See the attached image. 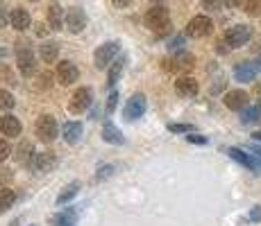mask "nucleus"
<instances>
[{
	"mask_svg": "<svg viewBox=\"0 0 261 226\" xmlns=\"http://www.w3.org/2000/svg\"><path fill=\"white\" fill-rule=\"evenodd\" d=\"M46 18H48L50 29H64V18H66V12L62 9V5H59L57 0H53V3L48 5Z\"/></svg>",
	"mask_w": 261,
	"mask_h": 226,
	"instance_id": "obj_14",
	"label": "nucleus"
},
{
	"mask_svg": "<svg viewBox=\"0 0 261 226\" xmlns=\"http://www.w3.org/2000/svg\"><path fill=\"white\" fill-rule=\"evenodd\" d=\"M193 61L195 59L191 57V54L177 52V57H175L173 61H166V70H182V73H187V70L193 68Z\"/></svg>",
	"mask_w": 261,
	"mask_h": 226,
	"instance_id": "obj_20",
	"label": "nucleus"
},
{
	"mask_svg": "<svg viewBox=\"0 0 261 226\" xmlns=\"http://www.w3.org/2000/svg\"><path fill=\"white\" fill-rule=\"evenodd\" d=\"M114 5H116V7H129V5H132V0H112Z\"/></svg>",
	"mask_w": 261,
	"mask_h": 226,
	"instance_id": "obj_41",
	"label": "nucleus"
},
{
	"mask_svg": "<svg viewBox=\"0 0 261 226\" xmlns=\"http://www.w3.org/2000/svg\"><path fill=\"white\" fill-rule=\"evenodd\" d=\"M55 163H57L55 154L41 152V154H34V156L28 160V168L37 174H43V172H50V168H55Z\"/></svg>",
	"mask_w": 261,
	"mask_h": 226,
	"instance_id": "obj_10",
	"label": "nucleus"
},
{
	"mask_svg": "<svg viewBox=\"0 0 261 226\" xmlns=\"http://www.w3.org/2000/svg\"><path fill=\"white\" fill-rule=\"evenodd\" d=\"M212 32H214V23L209 16H195V18H191L187 25V37H191V39H204Z\"/></svg>",
	"mask_w": 261,
	"mask_h": 226,
	"instance_id": "obj_4",
	"label": "nucleus"
},
{
	"mask_svg": "<svg viewBox=\"0 0 261 226\" xmlns=\"http://www.w3.org/2000/svg\"><path fill=\"white\" fill-rule=\"evenodd\" d=\"M75 222H77V215H75L73 208H68V210H64V213L50 217V224L53 226H75Z\"/></svg>",
	"mask_w": 261,
	"mask_h": 226,
	"instance_id": "obj_23",
	"label": "nucleus"
},
{
	"mask_svg": "<svg viewBox=\"0 0 261 226\" xmlns=\"http://www.w3.org/2000/svg\"><path fill=\"white\" fill-rule=\"evenodd\" d=\"M0 132L5 136H9V138H16V136H21L23 132V124L18 118H14V115H3L0 118Z\"/></svg>",
	"mask_w": 261,
	"mask_h": 226,
	"instance_id": "obj_18",
	"label": "nucleus"
},
{
	"mask_svg": "<svg viewBox=\"0 0 261 226\" xmlns=\"http://www.w3.org/2000/svg\"><path fill=\"white\" fill-rule=\"evenodd\" d=\"M252 140H259V143H261V132H254L252 134Z\"/></svg>",
	"mask_w": 261,
	"mask_h": 226,
	"instance_id": "obj_43",
	"label": "nucleus"
},
{
	"mask_svg": "<svg viewBox=\"0 0 261 226\" xmlns=\"http://www.w3.org/2000/svg\"><path fill=\"white\" fill-rule=\"evenodd\" d=\"M16 63H18L21 75H25V77H30V75L37 70V59H34L32 50H28V48H18L16 50Z\"/></svg>",
	"mask_w": 261,
	"mask_h": 226,
	"instance_id": "obj_12",
	"label": "nucleus"
},
{
	"mask_svg": "<svg viewBox=\"0 0 261 226\" xmlns=\"http://www.w3.org/2000/svg\"><path fill=\"white\" fill-rule=\"evenodd\" d=\"M152 3H164V0H152Z\"/></svg>",
	"mask_w": 261,
	"mask_h": 226,
	"instance_id": "obj_45",
	"label": "nucleus"
},
{
	"mask_svg": "<svg viewBox=\"0 0 261 226\" xmlns=\"http://www.w3.org/2000/svg\"><path fill=\"white\" fill-rule=\"evenodd\" d=\"M91 102H93V90L89 86H82V88L75 90L73 98L68 100V111L71 113H84L89 107H91Z\"/></svg>",
	"mask_w": 261,
	"mask_h": 226,
	"instance_id": "obj_3",
	"label": "nucleus"
},
{
	"mask_svg": "<svg viewBox=\"0 0 261 226\" xmlns=\"http://www.w3.org/2000/svg\"><path fill=\"white\" fill-rule=\"evenodd\" d=\"M102 140H105V143H109V145H123L125 143L120 129L114 122H109V120L102 124Z\"/></svg>",
	"mask_w": 261,
	"mask_h": 226,
	"instance_id": "obj_19",
	"label": "nucleus"
},
{
	"mask_svg": "<svg viewBox=\"0 0 261 226\" xmlns=\"http://www.w3.org/2000/svg\"><path fill=\"white\" fill-rule=\"evenodd\" d=\"M182 45H184V37H177V39H173V41H170V50H173V52H179V50H182Z\"/></svg>",
	"mask_w": 261,
	"mask_h": 226,
	"instance_id": "obj_37",
	"label": "nucleus"
},
{
	"mask_svg": "<svg viewBox=\"0 0 261 226\" xmlns=\"http://www.w3.org/2000/svg\"><path fill=\"white\" fill-rule=\"evenodd\" d=\"M254 93H257V98L261 100V82H257V86H254Z\"/></svg>",
	"mask_w": 261,
	"mask_h": 226,
	"instance_id": "obj_42",
	"label": "nucleus"
},
{
	"mask_svg": "<svg viewBox=\"0 0 261 226\" xmlns=\"http://www.w3.org/2000/svg\"><path fill=\"white\" fill-rule=\"evenodd\" d=\"M14 202H16V192L14 190H9V188L0 190V213H7L14 206Z\"/></svg>",
	"mask_w": 261,
	"mask_h": 226,
	"instance_id": "obj_26",
	"label": "nucleus"
},
{
	"mask_svg": "<svg viewBox=\"0 0 261 226\" xmlns=\"http://www.w3.org/2000/svg\"><path fill=\"white\" fill-rule=\"evenodd\" d=\"M30 23H32V18H30L28 9L23 7H16L9 12V25H12L14 29H18V32H23V29L30 27Z\"/></svg>",
	"mask_w": 261,
	"mask_h": 226,
	"instance_id": "obj_17",
	"label": "nucleus"
},
{
	"mask_svg": "<svg viewBox=\"0 0 261 226\" xmlns=\"http://www.w3.org/2000/svg\"><path fill=\"white\" fill-rule=\"evenodd\" d=\"M32 3H37V0H32Z\"/></svg>",
	"mask_w": 261,
	"mask_h": 226,
	"instance_id": "obj_46",
	"label": "nucleus"
},
{
	"mask_svg": "<svg viewBox=\"0 0 261 226\" xmlns=\"http://www.w3.org/2000/svg\"><path fill=\"white\" fill-rule=\"evenodd\" d=\"M77 190H80V181H73V183H68L66 188L62 190V195L57 197V206H64L66 202H71L75 195H77Z\"/></svg>",
	"mask_w": 261,
	"mask_h": 226,
	"instance_id": "obj_27",
	"label": "nucleus"
},
{
	"mask_svg": "<svg viewBox=\"0 0 261 226\" xmlns=\"http://www.w3.org/2000/svg\"><path fill=\"white\" fill-rule=\"evenodd\" d=\"M77 77H80V70L77 66H75L73 61H59V66H57V79H59V84H64V86H71V84L77 82Z\"/></svg>",
	"mask_w": 261,
	"mask_h": 226,
	"instance_id": "obj_13",
	"label": "nucleus"
},
{
	"mask_svg": "<svg viewBox=\"0 0 261 226\" xmlns=\"http://www.w3.org/2000/svg\"><path fill=\"white\" fill-rule=\"evenodd\" d=\"M87 23H89V21H87V14H84L80 7H68V9H66L64 27H66L71 34H80V32H84Z\"/></svg>",
	"mask_w": 261,
	"mask_h": 226,
	"instance_id": "obj_5",
	"label": "nucleus"
},
{
	"mask_svg": "<svg viewBox=\"0 0 261 226\" xmlns=\"http://www.w3.org/2000/svg\"><path fill=\"white\" fill-rule=\"evenodd\" d=\"M14 95L9 93V90L0 88V111H9V109H14Z\"/></svg>",
	"mask_w": 261,
	"mask_h": 226,
	"instance_id": "obj_28",
	"label": "nucleus"
},
{
	"mask_svg": "<svg viewBox=\"0 0 261 226\" xmlns=\"http://www.w3.org/2000/svg\"><path fill=\"white\" fill-rule=\"evenodd\" d=\"M112 172H114L112 165H105V168H100V170H98V179H107Z\"/></svg>",
	"mask_w": 261,
	"mask_h": 226,
	"instance_id": "obj_38",
	"label": "nucleus"
},
{
	"mask_svg": "<svg viewBox=\"0 0 261 226\" xmlns=\"http://www.w3.org/2000/svg\"><path fill=\"white\" fill-rule=\"evenodd\" d=\"M62 134H64V140H66L68 145L77 143L80 136H82V122H66Z\"/></svg>",
	"mask_w": 261,
	"mask_h": 226,
	"instance_id": "obj_24",
	"label": "nucleus"
},
{
	"mask_svg": "<svg viewBox=\"0 0 261 226\" xmlns=\"http://www.w3.org/2000/svg\"><path fill=\"white\" fill-rule=\"evenodd\" d=\"M57 134H59V127H57V120H55L53 115H41V118L37 120L39 140H43V143H53V140L57 138Z\"/></svg>",
	"mask_w": 261,
	"mask_h": 226,
	"instance_id": "obj_7",
	"label": "nucleus"
},
{
	"mask_svg": "<svg viewBox=\"0 0 261 226\" xmlns=\"http://www.w3.org/2000/svg\"><path fill=\"white\" fill-rule=\"evenodd\" d=\"M123 68H125V59H118V61L112 63V68H109V75H107V84L109 86H116V82L120 79V75H123Z\"/></svg>",
	"mask_w": 261,
	"mask_h": 226,
	"instance_id": "obj_25",
	"label": "nucleus"
},
{
	"mask_svg": "<svg viewBox=\"0 0 261 226\" xmlns=\"http://www.w3.org/2000/svg\"><path fill=\"white\" fill-rule=\"evenodd\" d=\"M225 0H202V7L209 9V12H218L220 7H223Z\"/></svg>",
	"mask_w": 261,
	"mask_h": 226,
	"instance_id": "obj_32",
	"label": "nucleus"
},
{
	"mask_svg": "<svg viewBox=\"0 0 261 226\" xmlns=\"http://www.w3.org/2000/svg\"><path fill=\"white\" fill-rule=\"evenodd\" d=\"M116 104H118V93L112 88V93H109V98H107V113H114Z\"/></svg>",
	"mask_w": 261,
	"mask_h": 226,
	"instance_id": "obj_33",
	"label": "nucleus"
},
{
	"mask_svg": "<svg viewBox=\"0 0 261 226\" xmlns=\"http://www.w3.org/2000/svg\"><path fill=\"white\" fill-rule=\"evenodd\" d=\"M198 88H200L198 82H195L193 77H189V75L177 77V82H175V90H177V95H182V98H195Z\"/></svg>",
	"mask_w": 261,
	"mask_h": 226,
	"instance_id": "obj_16",
	"label": "nucleus"
},
{
	"mask_svg": "<svg viewBox=\"0 0 261 226\" xmlns=\"http://www.w3.org/2000/svg\"><path fill=\"white\" fill-rule=\"evenodd\" d=\"M145 27L154 34H166L170 29V14L166 7L162 5H154L152 9H148L145 14Z\"/></svg>",
	"mask_w": 261,
	"mask_h": 226,
	"instance_id": "obj_1",
	"label": "nucleus"
},
{
	"mask_svg": "<svg viewBox=\"0 0 261 226\" xmlns=\"http://www.w3.org/2000/svg\"><path fill=\"white\" fill-rule=\"evenodd\" d=\"M248 16H261V0H248L243 9Z\"/></svg>",
	"mask_w": 261,
	"mask_h": 226,
	"instance_id": "obj_30",
	"label": "nucleus"
},
{
	"mask_svg": "<svg viewBox=\"0 0 261 226\" xmlns=\"http://www.w3.org/2000/svg\"><path fill=\"white\" fill-rule=\"evenodd\" d=\"M223 102H225V107H227L229 111H241V109L248 107L250 95L245 93V90H241V88H234V90H229V93H225Z\"/></svg>",
	"mask_w": 261,
	"mask_h": 226,
	"instance_id": "obj_11",
	"label": "nucleus"
},
{
	"mask_svg": "<svg viewBox=\"0 0 261 226\" xmlns=\"http://www.w3.org/2000/svg\"><path fill=\"white\" fill-rule=\"evenodd\" d=\"M57 54H59V45L55 41H43L39 45V57H41L43 63H53L57 59Z\"/></svg>",
	"mask_w": 261,
	"mask_h": 226,
	"instance_id": "obj_21",
	"label": "nucleus"
},
{
	"mask_svg": "<svg viewBox=\"0 0 261 226\" xmlns=\"http://www.w3.org/2000/svg\"><path fill=\"white\" fill-rule=\"evenodd\" d=\"M14 179V170L9 168H0V183H9Z\"/></svg>",
	"mask_w": 261,
	"mask_h": 226,
	"instance_id": "obj_35",
	"label": "nucleus"
},
{
	"mask_svg": "<svg viewBox=\"0 0 261 226\" xmlns=\"http://www.w3.org/2000/svg\"><path fill=\"white\" fill-rule=\"evenodd\" d=\"M145 109H148V102H145V95L143 93H134L132 98L127 100V104H125V118L127 120H139L141 115L145 113Z\"/></svg>",
	"mask_w": 261,
	"mask_h": 226,
	"instance_id": "obj_9",
	"label": "nucleus"
},
{
	"mask_svg": "<svg viewBox=\"0 0 261 226\" xmlns=\"http://www.w3.org/2000/svg\"><path fill=\"white\" fill-rule=\"evenodd\" d=\"M9 21V16H7V9H5V5H0V27H5Z\"/></svg>",
	"mask_w": 261,
	"mask_h": 226,
	"instance_id": "obj_40",
	"label": "nucleus"
},
{
	"mask_svg": "<svg viewBox=\"0 0 261 226\" xmlns=\"http://www.w3.org/2000/svg\"><path fill=\"white\" fill-rule=\"evenodd\" d=\"M187 140H189V143H193V145H207V143H209L204 136H198L195 132H191V134L187 136Z\"/></svg>",
	"mask_w": 261,
	"mask_h": 226,
	"instance_id": "obj_34",
	"label": "nucleus"
},
{
	"mask_svg": "<svg viewBox=\"0 0 261 226\" xmlns=\"http://www.w3.org/2000/svg\"><path fill=\"white\" fill-rule=\"evenodd\" d=\"M9 156H12V147H9L7 140L0 138V163H5V160H7Z\"/></svg>",
	"mask_w": 261,
	"mask_h": 226,
	"instance_id": "obj_31",
	"label": "nucleus"
},
{
	"mask_svg": "<svg viewBox=\"0 0 261 226\" xmlns=\"http://www.w3.org/2000/svg\"><path fill=\"white\" fill-rule=\"evenodd\" d=\"M168 132H170V134H191V132H195V127H193V124L170 122V124H168Z\"/></svg>",
	"mask_w": 261,
	"mask_h": 226,
	"instance_id": "obj_29",
	"label": "nucleus"
},
{
	"mask_svg": "<svg viewBox=\"0 0 261 226\" xmlns=\"http://www.w3.org/2000/svg\"><path fill=\"white\" fill-rule=\"evenodd\" d=\"M118 54V43L116 41H109V43H102L98 50L93 52V63L98 70H105V66L114 61V57Z\"/></svg>",
	"mask_w": 261,
	"mask_h": 226,
	"instance_id": "obj_6",
	"label": "nucleus"
},
{
	"mask_svg": "<svg viewBox=\"0 0 261 226\" xmlns=\"http://www.w3.org/2000/svg\"><path fill=\"white\" fill-rule=\"evenodd\" d=\"M245 3H248V0H225V5H227V7H232V9L245 7Z\"/></svg>",
	"mask_w": 261,
	"mask_h": 226,
	"instance_id": "obj_39",
	"label": "nucleus"
},
{
	"mask_svg": "<svg viewBox=\"0 0 261 226\" xmlns=\"http://www.w3.org/2000/svg\"><path fill=\"white\" fill-rule=\"evenodd\" d=\"M250 37H252V29H250V25H232V27L225 29V37L223 41L229 45V48H241V45H245L250 41Z\"/></svg>",
	"mask_w": 261,
	"mask_h": 226,
	"instance_id": "obj_2",
	"label": "nucleus"
},
{
	"mask_svg": "<svg viewBox=\"0 0 261 226\" xmlns=\"http://www.w3.org/2000/svg\"><path fill=\"white\" fill-rule=\"evenodd\" d=\"M257 73H259L257 61H243L234 68V77H237V82H254Z\"/></svg>",
	"mask_w": 261,
	"mask_h": 226,
	"instance_id": "obj_15",
	"label": "nucleus"
},
{
	"mask_svg": "<svg viewBox=\"0 0 261 226\" xmlns=\"http://www.w3.org/2000/svg\"><path fill=\"white\" fill-rule=\"evenodd\" d=\"M261 120V104H248L245 109H241V122L243 124H254Z\"/></svg>",
	"mask_w": 261,
	"mask_h": 226,
	"instance_id": "obj_22",
	"label": "nucleus"
},
{
	"mask_svg": "<svg viewBox=\"0 0 261 226\" xmlns=\"http://www.w3.org/2000/svg\"><path fill=\"white\" fill-rule=\"evenodd\" d=\"M227 154H229V158H234L237 163L243 165V168H248V170H252V172L261 174V160H259L257 154H248L245 149H241V147H229Z\"/></svg>",
	"mask_w": 261,
	"mask_h": 226,
	"instance_id": "obj_8",
	"label": "nucleus"
},
{
	"mask_svg": "<svg viewBox=\"0 0 261 226\" xmlns=\"http://www.w3.org/2000/svg\"><path fill=\"white\" fill-rule=\"evenodd\" d=\"M257 66H259V70H261V54H259V59H257Z\"/></svg>",
	"mask_w": 261,
	"mask_h": 226,
	"instance_id": "obj_44",
	"label": "nucleus"
},
{
	"mask_svg": "<svg viewBox=\"0 0 261 226\" xmlns=\"http://www.w3.org/2000/svg\"><path fill=\"white\" fill-rule=\"evenodd\" d=\"M248 219H250V222H261V206H254V208L250 210Z\"/></svg>",
	"mask_w": 261,
	"mask_h": 226,
	"instance_id": "obj_36",
	"label": "nucleus"
}]
</instances>
